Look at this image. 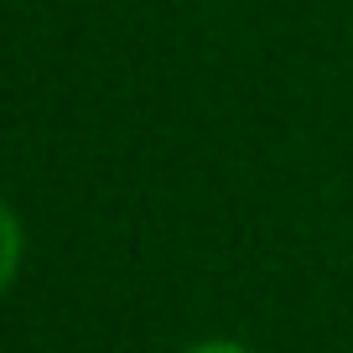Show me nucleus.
<instances>
[{
    "instance_id": "nucleus-1",
    "label": "nucleus",
    "mask_w": 353,
    "mask_h": 353,
    "mask_svg": "<svg viewBox=\"0 0 353 353\" xmlns=\"http://www.w3.org/2000/svg\"><path fill=\"white\" fill-rule=\"evenodd\" d=\"M16 265H21V223H16V213L0 203V291L11 286Z\"/></svg>"
},
{
    "instance_id": "nucleus-2",
    "label": "nucleus",
    "mask_w": 353,
    "mask_h": 353,
    "mask_svg": "<svg viewBox=\"0 0 353 353\" xmlns=\"http://www.w3.org/2000/svg\"><path fill=\"white\" fill-rule=\"evenodd\" d=\"M192 353H250V348H239V343H203V348H192Z\"/></svg>"
}]
</instances>
